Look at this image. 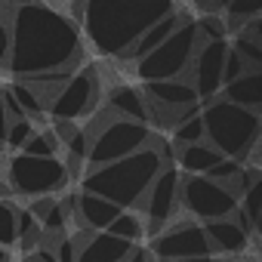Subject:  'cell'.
<instances>
[{
	"mask_svg": "<svg viewBox=\"0 0 262 262\" xmlns=\"http://www.w3.org/2000/svg\"><path fill=\"white\" fill-rule=\"evenodd\" d=\"M13 47L7 59V71L13 77L53 71V68H77L83 62V34L74 16H65L47 0L10 10Z\"/></svg>",
	"mask_w": 262,
	"mask_h": 262,
	"instance_id": "cell-1",
	"label": "cell"
},
{
	"mask_svg": "<svg viewBox=\"0 0 262 262\" xmlns=\"http://www.w3.org/2000/svg\"><path fill=\"white\" fill-rule=\"evenodd\" d=\"M176 10V0H74V19L90 47L120 59L133 40Z\"/></svg>",
	"mask_w": 262,
	"mask_h": 262,
	"instance_id": "cell-2",
	"label": "cell"
},
{
	"mask_svg": "<svg viewBox=\"0 0 262 262\" xmlns=\"http://www.w3.org/2000/svg\"><path fill=\"white\" fill-rule=\"evenodd\" d=\"M170 161V155L161 145H145L126 158H117L111 164H99V167H86L80 176V191H93L102 194L105 201L117 204L120 210H133L142 204L151 179L158 176V170Z\"/></svg>",
	"mask_w": 262,
	"mask_h": 262,
	"instance_id": "cell-3",
	"label": "cell"
},
{
	"mask_svg": "<svg viewBox=\"0 0 262 262\" xmlns=\"http://www.w3.org/2000/svg\"><path fill=\"white\" fill-rule=\"evenodd\" d=\"M201 120H204V139L222 151L225 158L256 164V145H259V126L262 114L244 105L228 102L225 96H213L201 102Z\"/></svg>",
	"mask_w": 262,
	"mask_h": 262,
	"instance_id": "cell-4",
	"label": "cell"
},
{
	"mask_svg": "<svg viewBox=\"0 0 262 262\" xmlns=\"http://www.w3.org/2000/svg\"><path fill=\"white\" fill-rule=\"evenodd\" d=\"M155 142L151 123L142 120H129V117H117L108 111V117L99 120V126L93 129L90 145H86V167H99V164H111L117 158H126L145 145Z\"/></svg>",
	"mask_w": 262,
	"mask_h": 262,
	"instance_id": "cell-5",
	"label": "cell"
},
{
	"mask_svg": "<svg viewBox=\"0 0 262 262\" xmlns=\"http://www.w3.org/2000/svg\"><path fill=\"white\" fill-rule=\"evenodd\" d=\"M198 25L191 19H182L176 25V31L158 43L151 53H145L142 59H136V77L142 83L148 80H167V77H188V68H191V59H194V50H198Z\"/></svg>",
	"mask_w": 262,
	"mask_h": 262,
	"instance_id": "cell-6",
	"label": "cell"
},
{
	"mask_svg": "<svg viewBox=\"0 0 262 262\" xmlns=\"http://www.w3.org/2000/svg\"><path fill=\"white\" fill-rule=\"evenodd\" d=\"M4 185L10 194H22V198H43V194H56L68 185L71 173L65 167V161H59L56 155L50 158H37V155H10L7 161V173H4Z\"/></svg>",
	"mask_w": 262,
	"mask_h": 262,
	"instance_id": "cell-7",
	"label": "cell"
},
{
	"mask_svg": "<svg viewBox=\"0 0 262 262\" xmlns=\"http://www.w3.org/2000/svg\"><path fill=\"white\" fill-rule=\"evenodd\" d=\"M99 99H102L99 71L93 65H83V68H74L71 77L56 90V96L47 105V114L53 120H80L96 111Z\"/></svg>",
	"mask_w": 262,
	"mask_h": 262,
	"instance_id": "cell-8",
	"label": "cell"
},
{
	"mask_svg": "<svg viewBox=\"0 0 262 262\" xmlns=\"http://www.w3.org/2000/svg\"><path fill=\"white\" fill-rule=\"evenodd\" d=\"M179 207L185 213H191L194 219L207 222V219L231 216L234 207H237V198L222 182H213L207 176H182V182H179Z\"/></svg>",
	"mask_w": 262,
	"mask_h": 262,
	"instance_id": "cell-9",
	"label": "cell"
},
{
	"mask_svg": "<svg viewBox=\"0 0 262 262\" xmlns=\"http://www.w3.org/2000/svg\"><path fill=\"white\" fill-rule=\"evenodd\" d=\"M179 182H182V173L170 161L151 179V185H148V191H145V198L139 204L145 210V234L161 231L173 219V213L179 210Z\"/></svg>",
	"mask_w": 262,
	"mask_h": 262,
	"instance_id": "cell-10",
	"label": "cell"
},
{
	"mask_svg": "<svg viewBox=\"0 0 262 262\" xmlns=\"http://www.w3.org/2000/svg\"><path fill=\"white\" fill-rule=\"evenodd\" d=\"M158 262L164 259H182V256H210V244H207V234H204V225L191 222V219H182V222H173L170 228H161L151 234V247Z\"/></svg>",
	"mask_w": 262,
	"mask_h": 262,
	"instance_id": "cell-11",
	"label": "cell"
},
{
	"mask_svg": "<svg viewBox=\"0 0 262 262\" xmlns=\"http://www.w3.org/2000/svg\"><path fill=\"white\" fill-rule=\"evenodd\" d=\"M145 102H148V111L151 108H161V111H170V123L201 111V99L191 86L188 77H167V80H148L145 90H142Z\"/></svg>",
	"mask_w": 262,
	"mask_h": 262,
	"instance_id": "cell-12",
	"label": "cell"
},
{
	"mask_svg": "<svg viewBox=\"0 0 262 262\" xmlns=\"http://www.w3.org/2000/svg\"><path fill=\"white\" fill-rule=\"evenodd\" d=\"M225 50H228V37H222V40H198L188 77H191V86H194V93H198L201 102L219 96V90H222Z\"/></svg>",
	"mask_w": 262,
	"mask_h": 262,
	"instance_id": "cell-13",
	"label": "cell"
},
{
	"mask_svg": "<svg viewBox=\"0 0 262 262\" xmlns=\"http://www.w3.org/2000/svg\"><path fill=\"white\" fill-rule=\"evenodd\" d=\"M204 234L213 253L219 256H244L250 250V234L244 231V225L234 216H219V219H207L204 222Z\"/></svg>",
	"mask_w": 262,
	"mask_h": 262,
	"instance_id": "cell-14",
	"label": "cell"
},
{
	"mask_svg": "<svg viewBox=\"0 0 262 262\" xmlns=\"http://www.w3.org/2000/svg\"><path fill=\"white\" fill-rule=\"evenodd\" d=\"M129 241L111 234V231H86V237L77 244V259L74 262H123L129 253Z\"/></svg>",
	"mask_w": 262,
	"mask_h": 262,
	"instance_id": "cell-15",
	"label": "cell"
},
{
	"mask_svg": "<svg viewBox=\"0 0 262 262\" xmlns=\"http://www.w3.org/2000/svg\"><path fill=\"white\" fill-rule=\"evenodd\" d=\"M117 213H120V207L111 204V201H105L102 194L80 191V194L74 198V216H77V222H80L86 231H105Z\"/></svg>",
	"mask_w": 262,
	"mask_h": 262,
	"instance_id": "cell-16",
	"label": "cell"
},
{
	"mask_svg": "<svg viewBox=\"0 0 262 262\" xmlns=\"http://www.w3.org/2000/svg\"><path fill=\"white\" fill-rule=\"evenodd\" d=\"M105 108L117 117H129V120H142V123H151V111H148V102L145 96L129 86V83H117L108 90L105 96Z\"/></svg>",
	"mask_w": 262,
	"mask_h": 262,
	"instance_id": "cell-17",
	"label": "cell"
},
{
	"mask_svg": "<svg viewBox=\"0 0 262 262\" xmlns=\"http://www.w3.org/2000/svg\"><path fill=\"white\" fill-rule=\"evenodd\" d=\"M219 93H222L228 102H234V105H244V108L259 111V105H262V68H247V71L237 74L234 80L222 83Z\"/></svg>",
	"mask_w": 262,
	"mask_h": 262,
	"instance_id": "cell-18",
	"label": "cell"
},
{
	"mask_svg": "<svg viewBox=\"0 0 262 262\" xmlns=\"http://www.w3.org/2000/svg\"><path fill=\"white\" fill-rule=\"evenodd\" d=\"M179 22H182V13H179V10L167 13L164 19H158L155 25H148V28H145V31H142V34L133 40V47H129V50H126L120 59H126V62H136V59H142V56H145V53H151L158 43H164V40H167L173 31H176V25H179Z\"/></svg>",
	"mask_w": 262,
	"mask_h": 262,
	"instance_id": "cell-19",
	"label": "cell"
},
{
	"mask_svg": "<svg viewBox=\"0 0 262 262\" xmlns=\"http://www.w3.org/2000/svg\"><path fill=\"white\" fill-rule=\"evenodd\" d=\"M176 148H179V151H176V167H179V173H188V176H204L216 161L225 158V155L216 151L207 139L191 142V145H176Z\"/></svg>",
	"mask_w": 262,
	"mask_h": 262,
	"instance_id": "cell-20",
	"label": "cell"
},
{
	"mask_svg": "<svg viewBox=\"0 0 262 262\" xmlns=\"http://www.w3.org/2000/svg\"><path fill=\"white\" fill-rule=\"evenodd\" d=\"M105 231H111V234H117V237H123L129 244H136V241L145 237V219L139 213H133V210H120Z\"/></svg>",
	"mask_w": 262,
	"mask_h": 262,
	"instance_id": "cell-21",
	"label": "cell"
},
{
	"mask_svg": "<svg viewBox=\"0 0 262 262\" xmlns=\"http://www.w3.org/2000/svg\"><path fill=\"white\" fill-rule=\"evenodd\" d=\"M7 90L16 96V102L22 105V111H25L31 120H40V117L47 114V102H43V99H40V93H37L31 83H25L22 77H19V80H13Z\"/></svg>",
	"mask_w": 262,
	"mask_h": 262,
	"instance_id": "cell-22",
	"label": "cell"
},
{
	"mask_svg": "<svg viewBox=\"0 0 262 262\" xmlns=\"http://www.w3.org/2000/svg\"><path fill=\"white\" fill-rule=\"evenodd\" d=\"M262 10V0H228L225 4V25L228 28H241L247 19H256Z\"/></svg>",
	"mask_w": 262,
	"mask_h": 262,
	"instance_id": "cell-23",
	"label": "cell"
},
{
	"mask_svg": "<svg viewBox=\"0 0 262 262\" xmlns=\"http://www.w3.org/2000/svg\"><path fill=\"white\" fill-rule=\"evenodd\" d=\"M173 126H176V129H173V142H176V145H191V142H201V139H204V120H201V111H194V114L176 120Z\"/></svg>",
	"mask_w": 262,
	"mask_h": 262,
	"instance_id": "cell-24",
	"label": "cell"
},
{
	"mask_svg": "<svg viewBox=\"0 0 262 262\" xmlns=\"http://www.w3.org/2000/svg\"><path fill=\"white\" fill-rule=\"evenodd\" d=\"M22 151L25 155H37V158H50V155H59L62 145L53 136V129H34V133L28 136V142L22 145Z\"/></svg>",
	"mask_w": 262,
	"mask_h": 262,
	"instance_id": "cell-25",
	"label": "cell"
},
{
	"mask_svg": "<svg viewBox=\"0 0 262 262\" xmlns=\"http://www.w3.org/2000/svg\"><path fill=\"white\" fill-rule=\"evenodd\" d=\"M34 120L31 117H19V120H10V126H7V136H4V145L7 148H13V151H22V145L28 142V136L34 133Z\"/></svg>",
	"mask_w": 262,
	"mask_h": 262,
	"instance_id": "cell-26",
	"label": "cell"
},
{
	"mask_svg": "<svg viewBox=\"0 0 262 262\" xmlns=\"http://www.w3.org/2000/svg\"><path fill=\"white\" fill-rule=\"evenodd\" d=\"M16 216H19L16 204L0 201V247H13L16 244Z\"/></svg>",
	"mask_w": 262,
	"mask_h": 262,
	"instance_id": "cell-27",
	"label": "cell"
},
{
	"mask_svg": "<svg viewBox=\"0 0 262 262\" xmlns=\"http://www.w3.org/2000/svg\"><path fill=\"white\" fill-rule=\"evenodd\" d=\"M194 25H198L201 40H222V37H228V25H225L222 13H204L201 22H194Z\"/></svg>",
	"mask_w": 262,
	"mask_h": 262,
	"instance_id": "cell-28",
	"label": "cell"
},
{
	"mask_svg": "<svg viewBox=\"0 0 262 262\" xmlns=\"http://www.w3.org/2000/svg\"><path fill=\"white\" fill-rule=\"evenodd\" d=\"M241 167H244V161L222 158V161H216V164H213V167H210L204 176H207V179H213V182H222V185H225V182H228V179H231V176L241 170Z\"/></svg>",
	"mask_w": 262,
	"mask_h": 262,
	"instance_id": "cell-29",
	"label": "cell"
},
{
	"mask_svg": "<svg viewBox=\"0 0 262 262\" xmlns=\"http://www.w3.org/2000/svg\"><path fill=\"white\" fill-rule=\"evenodd\" d=\"M10 47H13L10 10H7V7H0V68H7V59H10Z\"/></svg>",
	"mask_w": 262,
	"mask_h": 262,
	"instance_id": "cell-30",
	"label": "cell"
},
{
	"mask_svg": "<svg viewBox=\"0 0 262 262\" xmlns=\"http://www.w3.org/2000/svg\"><path fill=\"white\" fill-rule=\"evenodd\" d=\"M247 71V65H244V59L228 47L225 50V62H222V83H228V80H234L237 74H244Z\"/></svg>",
	"mask_w": 262,
	"mask_h": 262,
	"instance_id": "cell-31",
	"label": "cell"
},
{
	"mask_svg": "<svg viewBox=\"0 0 262 262\" xmlns=\"http://www.w3.org/2000/svg\"><path fill=\"white\" fill-rule=\"evenodd\" d=\"M53 256H56V262H74V259H77V241L59 234V241H56V247H53Z\"/></svg>",
	"mask_w": 262,
	"mask_h": 262,
	"instance_id": "cell-32",
	"label": "cell"
},
{
	"mask_svg": "<svg viewBox=\"0 0 262 262\" xmlns=\"http://www.w3.org/2000/svg\"><path fill=\"white\" fill-rule=\"evenodd\" d=\"M123 262H158V259H155V253H151L148 247H136V244H133Z\"/></svg>",
	"mask_w": 262,
	"mask_h": 262,
	"instance_id": "cell-33",
	"label": "cell"
},
{
	"mask_svg": "<svg viewBox=\"0 0 262 262\" xmlns=\"http://www.w3.org/2000/svg\"><path fill=\"white\" fill-rule=\"evenodd\" d=\"M28 262H56V256H53V250H50V247H43V244H37V247L31 250V256H28Z\"/></svg>",
	"mask_w": 262,
	"mask_h": 262,
	"instance_id": "cell-34",
	"label": "cell"
},
{
	"mask_svg": "<svg viewBox=\"0 0 262 262\" xmlns=\"http://www.w3.org/2000/svg\"><path fill=\"white\" fill-rule=\"evenodd\" d=\"M198 4L204 7V13H222L228 0H198Z\"/></svg>",
	"mask_w": 262,
	"mask_h": 262,
	"instance_id": "cell-35",
	"label": "cell"
},
{
	"mask_svg": "<svg viewBox=\"0 0 262 262\" xmlns=\"http://www.w3.org/2000/svg\"><path fill=\"white\" fill-rule=\"evenodd\" d=\"M164 262H219V259L210 253V256H182V259H164Z\"/></svg>",
	"mask_w": 262,
	"mask_h": 262,
	"instance_id": "cell-36",
	"label": "cell"
},
{
	"mask_svg": "<svg viewBox=\"0 0 262 262\" xmlns=\"http://www.w3.org/2000/svg\"><path fill=\"white\" fill-rule=\"evenodd\" d=\"M7 126H10V117H7L4 99H0V145H4V136H7Z\"/></svg>",
	"mask_w": 262,
	"mask_h": 262,
	"instance_id": "cell-37",
	"label": "cell"
},
{
	"mask_svg": "<svg viewBox=\"0 0 262 262\" xmlns=\"http://www.w3.org/2000/svg\"><path fill=\"white\" fill-rule=\"evenodd\" d=\"M25 4H34V0H0V7H7V10H16V7H25Z\"/></svg>",
	"mask_w": 262,
	"mask_h": 262,
	"instance_id": "cell-38",
	"label": "cell"
},
{
	"mask_svg": "<svg viewBox=\"0 0 262 262\" xmlns=\"http://www.w3.org/2000/svg\"><path fill=\"white\" fill-rule=\"evenodd\" d=\"M228 262H256V259H247V256H231Z\"/></svg>",
	"mask_w": 262,
	"mask_h": 262,
	"instance_id": "cell-39",
	"label": "cell"
},
{
	"mask_svg": "<svg viewBox=\"0 0 262 262\" xmlns=\"http://www.w3.org/2000/svg\"><path fill=\"white\" fill-rule=\"evenodd\" d=\"M10 256H7V247H0V262H7Z\"/></svg>",
	"mask_w": 262,
	"mask_h": 262,
	"instance_id": "cell-40",
	"label": "cell"
},
{
	"mask_svg": "<svg viewBox=\"0 0 262 262\" xmlns=\"http://www.w3.org/2000/svg\"><path fill=\"white\" fill-rule=\"evenodd\" d=\"M4 194H10V191H7V185H4V179H0V198H4Z\"/></svg>",
	"mask_w": 262,
	"mask_h": 262,
	"instance_id": "cell-41",
	"label": "cell"
},
{
	"mask_svg": "<svg viewBox=\"0 0 262 262\" xmlns=\"http://www.w3.org/2000/svg\"><path fill=\"white\" fill-rule=\"evenodd\" d=\"M47 4H59V0H47Z\"/></svg>",
	"mask_w": 262,
	"mask_h": 262,
	"instance_id": "cell-42",
	"label": "cell"
}]
</instances>
